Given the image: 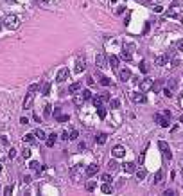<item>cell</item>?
Segmentation results:
<instances>
[{"instance_id": "6da1fadb", "label": "cell", "mask_w": 183, "mask_h": 196, "mask_svg": "<svg viewBox=\"0 0 183 196\" xmlns=\"http://www.w3.org/2000/svg\"><path fill=\"white\" fill-rule=\"evenodd\" d=\"M4 25H6L7 29H16V27L20 25V18L15 16V15H9V16L4 18Z\"/></svg>"}, {"instance_id": "7a4b0ae2", "label": "cell", "mask_w": 183, "mask_h": 196, "mask_svg": "<svg viewBox=\"0 0 183 196\" xmlns=\"http://www.w3.org/2000/svg\"><path fill=\"white\" fill-rule=\"evenodd\" d=\"M133 49H135L133 43H127V45L124 43V47H122V54H120L124 61H129V59L133 58Z\"/></svg>"}, {"instance_id": "3957f363", "label": "cell", "mask_w": 183, "mask_h": 196, "mask_svg": "<svg viewBox=\"0 0 183 196\" xmlns=\"http://www.w3.org/2000/svg\"><path fill=\"white\" fill-rule=\"evenodd\" d=\"M68 77H70V70H68L67 67H63V68H59V72H58L56 81H58V83H65Z\"/></svg>"}, {"instance_id": "277c9868", "label": "cell", "mask_w": 183, "mask_h": 196, "mask_svg": "<svg viewBox=\"0 0 183 196\" xmlns=\"http://www.w3.org/2000/svg\"><path fill=\"white\" fill-rule=\"evenodd\" d=\"M158 148H160V151H161V153H164V157H165V158H169V160L172 158L170 148H169V144H167L165 140H160V142H158Z\"/></svg>"}, {"instance_id": "5b68a950", "label": "cell", "mask_w": 183, "mask_h": 196, "mask_svg": "<svg viewBox=\"0 0 183 196\" xmlns=\"http://www.w3.org/2000/svg\"><path fill=\"white\" fill-rule=\"evenodd\" d=\"M154 119L158 121V124H160L161 128H169V124H170V122H169L170 119H169V117H165L164 113H156V115H154Z\"/></svg>"}, {"instance_id": "8992f818", "label": "cell", "mask_w": 183, "mask_h": 196, "mask_svg": "<svg viewBox=\"0 0 183 196\" xmlns=\"http://www.w3.org/2000/svg\"><path fill=\"white\" fill-rule=\"evenodd\" d=\"M32 101H34V92H29L25 96V99H24V110H31Z\"/></svg>"}, {"instance_id": "52a82bcc", "label": "cell", "mask_w": 183, "mask_h": 196, "mask_svg": "<svg viewBox=\"0 0 183 196\" xmlns=\"http://www.w3.org/2000/svg\"><path fill=\"white\" fill-rule=\"evenodd\" d=\"M95 67H97V68H106V67H108V65H106L104 54H97V56H95Z\"/></svg>"}, {"instance_id": "ba28073f", "label": "cell", "mask_w": 183, "mask_h": 196, "mask_svg": "<svg viewBox=\"0 0 183 196\" xmlns=\"http://www.w3.org/2000/svg\"><path fill=\"white\" fill-rule=\"evenodd\" d=\"M111 155L115 158H122L124 155H126V149H124V146H115L113 149H111Z\"/></svg>"}, {"instance_id": "9c48e42d", "label": "cell", "mask_w": 183, "mask_h": 196, "mask_svg": "<svg viewBox=\"0 0 183 196\" xmlns=\"http://www.w3.org/2000/svg\"><path fill=\"white\" fill-rule=\"evenodd\" d=\"M129 97H131V101H135V103H144L145 101V96L142 94V92H131Z\"/></svg>"}, {"instance_id": "30bf717a", "label": "cell", "mask_w": 183, "mask_h": 196, "mask_svg": "<svg viewBox=\"0 0 183 196\" xmlns=\"http://www.w3.org/2000/svg\"><path fill=\"white\" fill-rule=\"evenodd\" d=\"M118 79H120V81H124V83H126V81H129V79H131V72H129L127 68H122V70H118Z\"/></svg>"}, {"instance_id": "8fae6325", "label": "cell", "mask_w": 183, "mask_h": 196, "mask_svg": "<svg viewBox=\"0 0 183 196\" xmlns=\"http://www.w3.org/2000/svg\"><path fill=\"white\" fill-rule=\"evenodd\" d=\"M97 171H99V166H97V164H90V166L84 169L86 176H93V174H97Z\"/></svg>"}, {"instance_id": "7c38bea8", "label": "cell", "mask_w": 183, "mask_h": 196, "mask_svg": "<svg viewBox=\"0 0 183 196\" xmlns=\"http://www.w3.org/2000/svg\"><path fill=\"white\" fill-rule=\"evenodd\" d=\"M108 67H111L113 70H117V68H118V58L113 56V54L108 56Z\"/></svg>"}, {"instance_id": "4fadbf2b", "label": "cell", "mask_w": 183, "mask_h": 196, "mask_svg": "<svg viewBox=\"0 0 183 196\" xmlns=\"http://www.w3.org/2000/svg\"><path fill=\"white\" fill-rule=\"evenodd\" d=\"M84 68H86V61H84V58H83V59H77V63H75V68H74L75 74H81Z\"/></svg>"}, {"instance_id": "5bb4252c", "label": "cell", "mask_w": 183, "mask_h": 196, "mask_svg": "<svg viewBox=\"0 0 183 196\" xmlns=\"http://www.w3.org/2000/svg\"><path fill=\"white\" fill-rule=\"evenodd\" d=\"M81 88H83V83L81 81H75V83H72L68 86V94H75V92H79Z\"/></svg>"}, {"instance_id": "9a60e30c", "label": "cell", "mask_w": 183, "mask_h": 196, "mask_svg": "<svg viewBox=\"0 0 183 196\" xmlns=\"http://www.w3.org/2000/svg\"><path fill=\"white\" fill-rule=\"evenodd\" d=\"M122 169H124V173H135V171H136V164H133V162H126L124 166H122Z\"/></svg>"}, {"instance_id": "2e32d148", "label": "cell", "mask_w": 183, "mask_h": 196, "mask_svg": "<svg viewBox=\"0 0 183 196\" xmlns=\"http://www.w3.org/2000/svg\"><path fill=\"white\" fill-rule=\"evenodd\" d=\"M24 142L25 144H34L36 142V135L34 133H27V135H24Z\"/></svg>"}, {"instance_id": "e0dca14e", "label": "cell", "mask_w": 183, "mask_h": 196, "mask_svg": "<svg viewBox=\"0 0 183 196\" xmlns=\"http://www.w3.org/2000/svg\"><path fill=\"white\" fill-rule=\"evenodd\" d=\"M56 140H58V135H56V133H50V135L47 137V146L52 148L54 144H56Z\"/></svg>"}, {"instance_id": "ac0fdd59", "label": "cell", "mask_w": 183, "mask_h": 196, "mask_svg": "<svg viewBox=\"0 0 183 196\" xmlns=\"http://www.w3.org/2000/svg\"><path fill=\"white\" fill-rule=\"evenodd\" d=\"M29 167H31V171L40 173V171H41V164H40V162H36V160H32V162L29 164Z\"/></svg>"}, {"instance_id": "d6986e66", "label": "cell", "mask_w": 183, "mask_h": 196, "mask_svg": "<svg viewBox=\"0 0 183 196\" xmlns=\"http://www.w3.org/2000/svg\"><path fill=\"white\" fill-rule=\"evenodd\" d=\"M135 173H136V178H138V180H144V178L147 176V169H145V167H140V169H136Z\"/></svg>"}, {"instance_id": "ffe728a7", "label": "cell", "mask_w": 183, "mask_h": 196, "mask_svg": "<svg viewBox=\"0 0 183 196\" xmlns=\"http://www.w3.org/2000/svg\"><path fill=\"white\" fill-rule=\"evenodd\" d=\"M176 86H178V81H176V79H172V77H170V79L167 81V88H169V90L172 92V94H174V90H176Z\"/></svg>"}, {"instance_id": "44dd1931", "label": "cell", "mask_w": 183, "mask_h": 196, "mask_svg": "<svg viewBox=\"0 0 183 196\" xmlns=\"http://www.w3.org/2000/svg\"><path fill=\"white\" fill-rule=\"evenodd\" d=\"M99 83H101L102 86H110V85H111V81H110V77H106V76L99 74Z\"/></svg>"}, {"instance_id": "7402d4cb", "label": "cell", "mask_w": 183, "mask_h": 196, "mask_svg": "<svg viewBox=\"0 0 183 196\" xmlns=\"http://www.w3.org/2000/svg\"><path fill=\"white\" fill-rule=\"evenodd\" d=\"M167 61H169L167 54H165V56H158V58H156V65H158V67H164V65L167 63Z\"/></svg>"}, {"instance_id": "603a6c76", "label": "cell", "mask_w": 183, "mask_h": 196, "mask_svg": "<svg viewBox=\"0 0 183 196\" xmlns=\"http://www.w3.org/2000/svg\"><path fill=\"white\" fill-rule=\"evenodd\" d=\"M101 191H102L104 194H110V193L113 191V187L110 185V182H104V183H102V187H101Z\"/></svg>"}, {"instance_id": "cb8c5ba5", "label": "cell", "mask_w": 183, "mask_h": 196, "mask_svg": "<svg viewBox=\"0 0 183 196\" xmlns=\"http://www.w3.org/2000/svg\"><path fill=\"white\" fill-rule=\"evenodd\" d=\"M118 169V164L115 162V160H110V162H108V171H110V173H115Z\"/></svg>"}, {"instance_id": "d4e9b609", "label": "cell", "mask_w": 183, "mask_h": 196, "mask_svg": "<svg viewBox=\"0 0 183 196\" xmlns=\"http://www.w3.org/2000/svg\"><path fill=\"white\" fill-rule=\"evenodd\" d=\"M34 135H36V139H40V140H47V135H45V131H43V130H36L34 131Z\"/></svg>"}, {"instance_id": "484cf974", "label": "cell", "mask_w": 183, "mask_h": 196, "mask_svg": "<svg viewBox=\"0 0 183 196\" xmlns=\"http://www.w3.org/2000/svg\"><path fill=\"white\" fill-rule=\"evenodd\" d=\"M161 85H164V81H161V79H156V81H153V86H151V88H153L154 92H158V90H161Z\"/></svg>"}, {"instance_id": "4316f807", "label": "cell", "mask_w": 183, "mask_h": 196, "mask_svg": "<svg viewBox=\"0 0 183 196\" xmlns=\"http://www.w3.org/2000/svg\"><path fill=\"white\" fill-rule=\"evenodd\" d=\"M106 139H108L106 133H99V135L95 137V142H97V144H104V142H106Z\"/></svg>"}, {"instance_id": "83f0119b", "label": "cell", "mask_w": 183, "mask_h": 196, "mask_svg": "<svg viewBox=\"0 0 183 196\" xmlns=\"http://www.w3.org/2000/svg\"><path fill=\"white\" fill-rule=\"evenodd\" d=\"M153 86V81H149V79H144V81H140V88L145 90V88H151Z\"/></svg>"}, {"instance_id": "f1b7e54d", "label": "cell", "mask_w": 183, "mask_h": 196, "mask_svg": "<svg viewBox=\"0 0 183 196\" xmlns=\"http://www.w3.org/2000/svg\"><path fill=\"white\" fill-rule=\"evenodd\" d=\"M95 187H97V183H95L93 180L86 182V185H84V189H86V191H90V193H92V191H95Z\"/></svg>"}, {"instance_id": "f546056e", "label": "cell", "mask_w": 183, "mask_h": 196, "mask_svg": "<svg viewBox=\"0 0 183 196\" xmlns=\"http://www.w3.org/2000/svg\"><path fill=\"white\" fill-rule=\"evenodd\" d=\"M161 180H164V171H156V174H154V183H161Z\"/></svg>"}, {"instance_id": "4dcf8cb0", "label": "cell", "mask_w": 183, "mask_h": 196, "mask_svg": "<svg viewBox=\"0 0 183 196\" xmlns=\"http://www.w3.org/2000/svg\"><path fill=\"white\" fill-rule=\"evenodd\" d=\"M92 103H93V106H95V108H99V106H102V103H104V101H102V99H101V96H99V97H92Z\"/></svg>"}, {"instance_id": "1f68e13d", "label": "cell", "mask_w": 183, "mask_h": 196, "mask_svg": "<svg viewBox=\"0 0 183 196\" xmlns=\"http://www.w3.org/2000/svg\"><path fill=\"white\" fill-rule=\"evenodd\" d=\"M83 103H84L83 96H75V97H74V105H75V106H83Z\"/></svg>"}, {"instance_id": "d6a6232c", "label": "cell", "mask_w": 183, "mask_h": 196, "mask_svg": "<svg viewBox=\"0 0 183 196\" xmlns=\"http://www.w3.org/2000/svg\"><path fill=\"white\" fill-rule=\"evenodd\" d=\"M81 96H83V99H84V101H88V99H92V97H93L90 90H83V92H81Z\"/></svg>"}, {"instance_id": "836d02e7", "label": "cell", "mask_w": 183, "mask_h": 196, "mask_svg": "<svg viewBox=\"0 0 183 196\" xmlns=\"http://www.w3.org/2000/svg\"><path fill=\"white\" fill-rule=\"evenodd\" d=\"M77 137H79V131H77V130H72V131L68 133V140H75Z\"/></svg>"}, {"instance_id": "e575fe53", "label": "cell", "mask_w": 183, "mask_h": 196, "mask_svg": "<svg viewBox=\"0 0 183 196\" xmlns=\"http://www.w3.org/2000/svg\"><path fill=\"white\" fill-rule=\"evenodd\" d=\"M43 115H45V117H50V115H52V106H50V105H45V110H43Z\"/></svg>"}, {"instance_id": "d590c367", "label": "cell", "mask_w": 183, "mask_h": 196, "mask_svg": "<svg viewBox=\"0 0 183 196\" xmlns=\"http://www.w3.org/2000/svg\"><path fill=\"white\" fill-rule=\"evenodd\" d=\"M56 121H58V122H68V121H70V115H58Z\"/></svg>"}, {"instance_id": "8d00e7d4", "label": "cell", "mask_w": 183, "mask_h": 196, "mask_svg": "<svg viewBox=\"0 0 183 196\" xmlns=\"http://www.w3.org/2000/svg\"><path fill=\"white\" fill-rule=\"evenodd\" d=\"M110 106L111 108H118V106H120V101H118V99H110Z\"/></svg>"}, {"instance_id": "74e56055", "label": "cell", "mask_w": 183, "mask_h": 196, "mask_svg": "<svg viewBox=\"0 0 183 196\" xmlns=\"http://www.w3.org/2000/svg\"><path fill=\"white\" fill-rule=\"evenodd\" d=\"M22 157H24V158H31V149L24 148V149H22Z\"/></svg>"}, {"instance_id": "f35d334b", "label": "cell", "mask_w": 183, "mask_h": 196, "mask_svg": "<svg viewBox=\"0 0 183 196\" xmlns=\"http://www.w3.org/2000/svg\"><path fill=\"white\" fill-rule=\"evenodd\" d=\"M97 113H99V117H101V119H104V117H106V108L99 106V108H97Z\"/></svg>"}, {"instance_id": "ab89813d", "label": "cell", "mask_w": 183, "mask_h": 196, "mask_svg": "<svg viewBox=\"0 0 183 196\" xmlns=\"http://www.w3.org/2000/svg\"><path fill=\"white\" fill-rule=\"evenodd\" d=\"M101 180H102V182H111V174H110V173L101 174Z\"/></svg>"}, {"instance_id": "60d3db41", "label": "cell", "mask_w": 183, "mask_h": 196, "mask_svg": "<svg viewBox=\"0 0 183 196\" xmlns=\"http://www.w3.org/2000/svg\"><path fill=\"white\" fill-rule=\"evenodd\" d=\"M49 92H50V83H45L43 85V96H49Z\"/></svg>"}, {"instance_id": "b9f144b4", "label": "cell", "mask_w": 183, "mask_h": 196, "mask_svg": "<svg viewBox=\"0 0 183 196\" xmlns=\"http://www.w3.org/2000/svg\"><path fill=\"white\" fill-rule=\"evenodd\" d=\"M101 99H102L104 103H106V101L110 103V99H111V97H110V94H108V92H102V94H101Z\"/></svg>"}, {"instance_id": "7bdbcfd3", "label": "cell", "mask_w": 183, "mask_h": 196, "mask_svg": "<svg viewBox=\"0 0 183 196\" xmlns=\"http://www.w3.org/2000/svg\"><path fill=\"white\" fill-rule=\"evenodd\" d=\"M161 94H164V96H165V97H172V92H170V90H169V88H167V86H165V88H164V90H161Z\"/></svg>"}, {"instance_id": "ee69618b", "label": "cell", "mask_w": 183, "mask_h": 196, "mask_svg": "<svg viewBox=\"0 0 183 196\" xmlns=\"http://www.w3.org/2000/svg\"><path fill=\"white\" fill-rule=\"evenodd\" d=\"M138 67H140V70H142V72H144V74H145V72L149 70V68H147V63H145V61H142V63H140Z\"/></svg>"}, {"instance_id": "f6af8a7d", "label": "cell", "mask_w": 183, "mask_h": 196, "mask_svg": "<svg viewBox=\"0 0 183 196\" xmlns=\"http://www.w3.org/2000/svg\"><path fill=\"white\" fill-rule=\"evenodd\" d=\"M15 157H16V149L11 148V149H9V158H15Z\"/></svg>"}, {"instance_id": "bcb514c9", "label": "cell", "mask_w": 183, "mask_h": 196, "mask_svg": "<svg viewBox=\"0 0 183 196\" xmlns=\"http://www.w3.org/2000/svg\"><path fill=\"white\" fill-rule=\"evenodd\" d=\"M40 90V85H31L29 86V92H38Z\"/></svg>"}, {"instance_id": "7dc6e473", "label": "cell", "mask_w": 183, "mask_h": 196, "mask_svg": "<svg viewBox=\"0 0 183 196\" xmlns=\"http://www.w3.org/2000/svg\"><path fill=\"white\" fill-rule=\"evenodd\" d=\"M176 49L178 50H183V40H178V42H176Z\"/></svg>"}, {"instance_id": "c3c4849f", "label": "cell", "mask_w": 183, "mask_h": 196, "mask_svg": "<svg viewBox=\"0 0 183 196\" xmlns=\"http://www.w3.org/2000/svg\"><path fill=\"white\" fill-rule=\"evenodd\" d=\"M11 193H13V185H7L4 189V194H11Z\"/></svg>"}, {"instance_id": "681fc988", "label": "cell", "mask_w": 183, "mask_h": 196, "mask_svg": "<svg viewBox=\"0 0 183 196\" xmlns=\"http://www.w3.org/2000/svg\"><path fill=\"white\" fill-rule=\"evenodd\" d=\"M86 83H88V85L92 86V85H95V79H93V77L90 76V77H86Z\"/></svg>"}, {"instance_id": "f907efd6", "label": "cell", "mask_w": 183, "mask_h": 196, "mask_svg": "<svg viewBox=\"0 0 183 196\" xmlns=\"http://www.w3.org/2000/svg\"><path fill=\"white\" fill-rule=\"evenodd\" d=\"M77 149H79V151L86 149V144H84V142H79V146H77Z\"/></svg>"}, {"instance_id": "816d5d0a", "label": "cell", "mask_w": 183, "mask_h": 196, "mask_svg": "<svg viewBox=\"0 0 183 196\" xmlns=\"http://www.w3.org/2000/svg\"><path fill=\"white\" fill-rule=\"evenodd\" d=\"M180 65V59L178 58H172V67H178Z\"/></svg>"}, {"instance_id": "f5cc1de1", "label": "cell", "mask_w": 183, "mask_h": 196, "mask_svg": "<svg viewBox=\"0 0 183 196\" xmlns=\"http://www.w3.org/2000/svg\"><path fill=\"white\" fill-rule=\"evenodd\" d=\"M58 115H61V110L56 106V108H54V117H58Z\"/></svg>"}, {"instance_id": "db71d44e", "label": "cell", "mask_w": 183, "mask_h": 196, "mask_svg": "<svg viewBox=\"0 0 183 196\" xmlns=\"http://www.w3.org/2000/svg\"><path fill=\"white\" fill-rule=\"evenodd\" d=\"M61 139H63V140H68V131H63V133H61Z\"/></svg>"}, {"instance_id": "11a10c76", "label": "cell", "mask_w": 183, "mask_h": 196, "mask_svg": "<svg viewBox=\"0 0 183 196\" xmlns=\"http://www.w3.org/2000/svg\"><path fill=\"white\" fill-rule=\"evenodd\" d=\"M20 122H22V124H29V119H27V117H22Z\"/></svg>"}, {"instance_id": "9f6ffc18", "label": "cell", "mask_w": 183, "mask_h": 196, "mask_svg": "<svg viewBox=\"0 0 183 196\" xmlns=\"http://www.w3.org/2000/svg\"><path fill=\"white\" fill-rule=\"evenodd\" d=\"M164 194H167V196H172V194H174V191H172V189H167Z\"/></svg>"}, {"instance_id": "6f0895ef", "label": "cell", "mask_w": 183, "mask_h": 196, "mask_svg": "<svg viewBox=\"0 0 183 196\" xmlns=\"http://www.w3.org/2000/svg\"><path fill=\"white\" fill-rule=\"evenodd\" d=\"M154 11H156V13H161V11H164V9H161L160 6H154Z\"/></svg>"}, {"instance_id": "680465c9", "label": "cell", "mask_w": 183, "mask_h": 196, "mask_svg": "<svg viewBox=\"0 0 183 196\" xmlns=\"http://www.w3.org/2000/svg\"><path fill=\"white\" fill-rule=\"evenodd\" d=\"M24 183H31V176H24Z\"/></svg>"}, {"instance_id": "91938a15", "label": "cell", "mask_w": 183, "mask_h": 196, "mask_svg": "<svg viewBox=\"0 0 183 196\" xmlns=\"http://www.w3.org/2000/svg\"><path fill=\"white\" fill-rule=\"evenodd\" d=\"M164 115H165V117H169V119H170V112H169V110H164Z\"/></svg>"}, {"instance_id": "94428289", "label": "cell", "mask_w": 183, "mask_h": 196, "mask_svg": "<svg viewBox=\"0 0 183 196\" xmlns=\"http://www.w3.org/2000/svg\"><path fill=\"white\" fill-rule=\"evenodd\" d=\"M178 18H180V22H181V24H183V15H181V16H178Z\"/></svg>"}, {"instance_id": "6125c7cd", "label": "cell", "mask_w": 183, "mask_h": 196, "mask_svg": "<svg viewBox=\"0 0 183 196\" xmlns=\"http://www.w3.org/2000/svg\"><path fill=\"white\" fill-rule=\"evenodd\" d=\"M180 122H181V124H183V115H181V117H180Z\"/></svg>"}, {"instance_id": "be15d7a7", "label": "cell", "mask_w": 183, "mask_h": 196, "mask_svg": "<svg viewBox=\"0 0 183 196\" xmlns=\"http://www.w3.org/2000/svg\"><path fill=\"white\" fill-rule=\"evenodd\" d=\"M181 164H183V160H181Z\"/></svg>"}]
</instances>
